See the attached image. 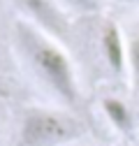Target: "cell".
<instances>
[{"instance_id":"obj_1","label":"cell","mask_w":139,"mask_h":146,"mask_svg":"<svg viewBox=\"0 0 139 146\" xmlns=\"http://www.w3.org/2000/svg\"><path fill=\"white\" fill-rule=\"evenodd\" d=\"M12 44L21 65L46 93L65 109H74L81 100L77 70L67 51L56 37L46 35L35 23L16 19L12 28Z\"/></svg>"},{"instance_id":"obj_2","label":"cell","mask_w":139,"mask_h":146,"mask_svg":"<svg viewBox=\"0 0 139 146\" xmlns=\"http://www.w3.org/2000/svg\"><path fill=\"white\" fill-rule=\"evenodd\" d=\"M81 135V121L67 109L28 107L21 114L16 146H67Z\"/></svg>"},{"instance_id":"obj_3","label":"cell","mask_w":139,"mask_h":146,"mask_svg":"<svg viewBox=\"0 0 139 146\" xmlns=\"http://www.w3.org/2000/svg\"><path fill=\"white\" fill-rule=\"evenodd\" d=\"M16 7L21 9V19L35 23L46 35L56 37L58 42H65L70 37V16L63 9L58 0H14Z\"/></svg>"},{"instance_id":"obj_4","label":"cell","mask_w":139,"mask_h":146,"mask_svg":"<svg viewBox=\"0 0 139 146\" xmlns=\"http://www.w3.org/2000/svg\"><path fill=\"white\" fill-rule=\"evenodd\" d=\"M100 51L107 67L114 72L116 77L128 74V44L125 35L118 28V23L107 21L100 30Z\"/></svg>"},{"instance_id":"obj_5","label":"cell","mask_w":139,"mask_h":146,"mask_svg":"<svg viewBox=\"0 0 139 146\" xmlns=\"http://www.w3.org/2000/svg\"><path fill=\"white\" fill-rule=\"evenodd\" d=\"M102 114L111 123V127L120 135H132L134 130V114H132V107L120 100L116 95H107L102 98Z\"/></svg>"},{"instance_id":"obj_6","label":"cell","mask_w":139,"mask_h":146,"mask_svg":"<svg viewBox=\"0 0 139 146\" xmlns=\"http://www.w3.org/2000/svg\"><path fill=\"white\" fill-rule=\"evenodd\" d=\"M128 44V77H130V88L139 98V21L134 30L125 37Z\"/></svg>"},{"instance_id":"obj_7","label":"cell","mask_w":139,"mask_h":146,"mask_svg":"<svg viewBox=\"0 0 139 146\" xmlns=\"http://www.w3.org/2000/svg\"><path fill=\"white\" fill-rule=\"evenodd\" d=\"M63 5L65 12H74V14H81V16H91V14H97L104 5V0H58Z\"/></svg>"},{"instance_id":"obj_8","label":"cell","mask_w":139,"mask_h":146,"mask_svg":"<svg viewBox=\"0 0 139 146\" xmlns=\"http://www.w3.org/2000/svg\"><path fill=\"white\" fill-rule=\"evenodd\" d=\"M123 3H130V5H139V0H123Z\"/></svg>"},{"instance_id":"obj_9","label":"cell","mask_w":139,"mask_h":146,"mask_svg":"<svg viewBox=\"0 0 139 146\" xmlns=\"http://www.w3.org/2000/svg\"><path fill=\"white\" fill-rule=\"evenodd\" d=\"M5 93V86H3V79H0V95Z\"/></svg>"}]
</instances>
